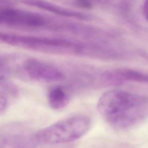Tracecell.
<instances>
[{
  "instance_id": "cell-11",
  "label": "cell",
  "mask_w": 148,
  "mask_h": 148,
  "mask_svg": "<svg viewBox=\"0 0 148 148\" xmlns=\"http://www.w3.org/2000/svg\"><path fill=\"white\" fill-rule=\"evenodd\" d=\"M72 3L77 7L89 9L97 5V0H71Z\"/></svg>"
},
{
  "instance_id": "cell-3",
  "label": "cell",
  "mask_w": 148,
  "mask_h": 148,
  "mask_svg": "<svg viewBox=\"0 0 148 148\" xmlns=\"http://www.w3.org/2000/svg\"><path fill=\"white\" fill-rule=\"evenodd\" d=\"M91 126L90 118L76 115L59 120L34 133L37 143L52 145L76 140L83 136Z\"/></svg>"
},
{
  "instance_id": "cell-7",
  "label": "cell",
  "mask_w": 148,
  "mask_h": 148,
  "mask_svg": "<svg viewBox=\"0 0 148 148\" xmlns=\"http://www.w3.org/2000/svg\"><path fill=\"white\" fill-rule=\"evenodd\" d=\"M99 79L105 86H117L128 82L148 84V73L131 68H118L102 72Z\"/></svg>"
},
{
  "instance_id": "cell-6",
  "label": "cell",
  "mask_w": 148,
  "mask_h": 148,
  "mask_svg": "<svg viewBox=\"0 0 148 148\" xmlns=\"http://www.w3.org/2000/svg\"><path fill=\"white\" fill-rule=\"evenodd\" d=\"M35 143L34 134L20 125L6 127L0 133V148H34Z\"/></svg>"
},
{
  "instance_id": "cell-4",
  "label": "cell",
  "mask_w": 148,
  "mask_h": 148,
  "mask_svg": "<svg viewBox=\"0 0 148 148\" xmlns=\"http://www.w3.org/2000/svg\"><path fill=\"white\" fill-rule=\"evenodd\" d=\"M52 18L41 14L13 8L10 0H0V25L25 28H49Z\"/></svg>"
},
{
  "instance_id": "cell-13",
  "label": "cell",
  "mask_w": 148,
  "mask_h": 148,
  "mask_svg": "<svg viewBox=\"0 0 148 148\" xmlns=\"http://www.w3.org/2000/svg\"><path fill=\"white\" fill-rule=\"evenodd\" d=\"M143 14L145 20L148 22V0H145L143 5Z\"/></svg>"
},
{
  "instance_id": "cell-10",
  "label": "cell",
  "mask_w": 148,
  "mask_h": 148,
  "mask_svg": "<svg viewBox=\"0 0 148 148\" xmlns=\"http://www.w3.org/2000/svg\"><path fill=\"white\" fill-rule=\"evenodd\" d=\"M10 61L4 56L0 55V84L5 83L11 73Z\"/></svg>"
},
{
  "instance_id": "cell-12",
  "label": "cell",
  "mask_w": 148,
  "mask_h": 148,
  "mask_svg": "<svg viewBox=\"0 0 148 148\" xmlns=\"http://www.w3.org/2000/svg\"><path fill=\"white\" fill-rule=\"evenodd\" d=\"M120 0H97V5H99L103 6H109L111 5H117Z\"/></svg>"
},
{
  "instance_id": "cell-1",
  "label": "cell",
  "mask_w": 148,
  "mask_h": 148,
  "mask_svg": "<svg viewBox=\"0 0 148 148\" xmlns=\"http://www.w3.org/2000/svg\"><path fill=\"white\" fill-rule=\"evenodd\" d=\"M97 108L105 121L118 131L130 129L148 115V97L121 90L105 92Z\"/></svg>"
},
{
  "instance_id": "cell-8",
  "label": "cell",
  "mask_w": 148,
  "mask_h": 148,
  "mask_svg": "<svg viewBox=\"0 0 148 148\" xmlns=\"http://www.w3.org/2000/svg\"><path fill=\"white\" fill-rule=\"evenodd\" d=\"M21 2L24 4L43 9L64 17L74 18L84 21H90L93 19V17L87 13L68 9L46 0H21Z\"/></svg>"
},
{
  "instance_id": "cell-14",
  "label": "cell",
  "mask_w": 148,
  "mask_h": 148,
  "mask_svg": "<svg viewBox=\"0 0 148 148\" xmlns=\"http://www.w3.org/2000/svg\"><path fill=\"white\" fill-rule=\"evenodd\" d=\"M7 104L8 101L6 99L2 96H0V112H2L6 109Z\"/></svg>"
},
{
  "instance_id": "cell-2",
  "label": "cell",
  "mask_w": 148,
  "mask_h": 148,
  "mask_svg": "<svg viewBox=\"0 0 148 148\" xmlns=\"http://www.w3.org/2000/svg\"><path fill=\"white\" fill-rule=\"evenodd\" d=\"M0 42L33 51L80 56L83 42L60 38L27 36L0 32Z\"/></svg>"
},
{
  "instance_id": "cell-5",
  "label": "cell",
  "mask_w": 148,
  "mask_h": 148,
  "mask_svg": "<svg viewBox=\"0 0 148 148\" xmlns=\"http://www.w3.org/2000/svg\"><path fill=\"white\" fill-rule=\"evenodd\" d=\"M22 69L31 79L38 82H59L64 81L66 77L65 73L57 66L36 58L24 60Z\"/></svg>"
},
{
  "instance_id": "cell-9",
  "label": "cell",
  "mask_w": 148,
  "mask_h": 148,
  "mask_svg": "<svg viewBox=\"0 0 148 148\" xmlns=\"http://www.w3.org/2000/svg\"><path fill=\"white\" fill-rule=\"evenodd\" d=\"M47 99L49 105L52 109L59 110L68 105L71 97L68 91L64 87L59 85L54 86L49 90Z\"/></svg>"
}]
</instances>
